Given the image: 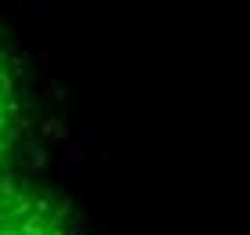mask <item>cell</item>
<instances>
[{
	"instance_id": "cell-1",
	"label": "cell",
	"mask_w": 250,
	"mask_h": 235,
	"mask_svg": "<svg viewBox=\"0 0 250 235\" xmlns=\"http://www.w3.org/2000/svg\"><path fill=\"white\" fill-rule=\"evenodd\" d=\"M0 235H73L55 196L0 174Z\"/></svg>"
},
{
	"instance_id": "cell-2",
	"label": "cell",
	"mask_w": 250,
	"mask_h": 235,
	"mask_svg": "<svg viewBox=\"0 0 250 235\" xmlns=\"http://www.w3.org/2000/svg\"><path fill=\"white\" fill-rule=\"evenodd\" d=\"M15 137H19V94H15L7 58L0 51V167L7 163V152H11Z\"/></svg>"
}]
</instances>
